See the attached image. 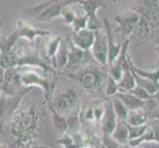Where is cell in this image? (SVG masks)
<instances>
[{
	"instance_id": "cell-8",
	"label": "cell",
	"mask_w": 159,
	"mask_h": 148,
	"mask_svg": "<svg viewBox=\"0 0 159 148\" xmlns=\"http://www.w3.org/2000/svg\"><path fill=\"white\" fill-rule=\"evenodd\" d=\"M104 29V28H103ZM102 29V30H103ZM96 31L95 32V41L91 48L92 56L95 61L102 66L108 65V42L105 31Z\"/></svg>"
},
{
	"instance_id": "cell-39",
	"label": "cell",
	"mask_w": 159,
	"mask_h": 148,
	"mask_svg": "<svg viewBox=\"0 0 159 148\" xmlns=\"http://www.w3.org/2000/svg\"><path fill=\"white\" fill-rule=\"evenodd\" d=\"M3 125H2V122H1V118H0V133H3Z\"/></svg>"
},
{
	"instance_id": "cell-2",
	"label": "cell",
	"mask_w": 159,
	"mask_h": 148,
	"mask_svg": "<svg viewBox=\"0 0 159 148\" xmlns=\"http://www.w3.org/2000/svg\"><path fill=\"white\" fill-rule=\"evenodd\" d=\"M104 67L106 66L89 64L80 68L78 73L70 74L69 76L77 79L82 88L88 93H96L102 90L104 83L107 81L108 70H104Z\"/></svg>"
},
{
	"instance_id": "cell-41",
	"label": "cell",
	"mask_w": 159,
	"mask_h": 148,
	"mask_svg": "<svg viewBox=\"0 0 159 148\" xmlns=\"http://www.w3.org/2000/svg\"><path fill=\"white\" fill-rule=\"evenodd\" d=\"M2 25H3V21H0V29H1ZM0 41H1V40H0Z\"/></svg>"
},
{
	"instance_id": "cell-14",
	"label": "cell",
	"mask_w": 159,
	"mask_h": 148,
	"mask_svg": "<svg viewBox=\"0 0 159 148\" xmlns=\"http://www.w3.org/2000/svg\"><path fill=\"white\" fill-rule=\"evenodd\" d=\"M48 109H50V112L52 114V123L53 129L59 137H61V136L67 133L68 130L67 118H65L61 116V114H59L58 113H57L50 104H48Z\"/></svg>"
},
{
	"instance_id": "cell-17",
	"label": "cell",
	"mask_w": 159,
	"mask_h": 148,
	"mask_svg": "<svg viewBox=\"0 0 159 148\" xmlns=\"http://www.w3.org/2000/svg\"><path fill=\"white\" fill-rule=\"evenodd\" d=\"M116 96L125 104V107L129 109V111L142 109V107H143L144 101L135 97L130 92H118Z\"/></svg>"
},
{
	"instance_id": "cell-25",
	"label": "cell",
	"mask_w": 159,
	"mask_h": 148,
	"mask_svg": "<svg viewBox=\"0 0 159 148\" xmlns=\"http://www.w3.org/2000/svg\"><path fill=\"white\" fill-rule=\"evenodd\" d=\"M111 100H112L114 111L116 113V116H117L118 119H120V120L127 119L128 114H129V109L125 107V104L120 101L117 96L112 97Z\"/></svg>"
},
{
	"instance_id": "cell-34",
	"label": "cell",
	"mask_w": 159,
	"mask_h": 148,
	"mask_svg": "<svg viewBox=\"0 0 159 148\" xmlns=\"http://www.w3.org/2000/svg\"><path fill=\"white\" fill-rule=\"evenodd\" d=\"M5 71L6 69H4L1 65H0V88L4 83V78H5Z\"/></svg>"
},
{
	"instance_id": "cell-27",
	"label": "cell",
	"mask_w": 159,
	"mask_h": 148,
	"mask_svg": "<svg viewBox=\"0 0 159 148\" xmlns=\"http://www.w3.org/2000/svg\"><path fill=\"white\" fill-rule=\"evenodd\" d=\"M129 140H134L141 137L143 135L146 130L148 129V124H143V125H136V127H133V125H129Z\"/></svg>"
},
{
	"instance_id": "cell-33",
	"label": "cell",
	"mask_w": 159,
	"mask_h": 148,
	"mask_svg": "<svg viewBox=\"0 0 159 148\" xmlns=\"http://www.w3.org/2000/svg\"><path fill=\"white\" fill-rule=\"evenodd\" d=\"M118 146H119V144L112 138V136L103 135L102 148H118Z\"/></svg>"
},
{
	"instance_id": "cell-45",
	"label": "cell",
	"mask_w": 159,
	"mask_h": 148,
	"mask_svg": "<svg viewBox=\"0 0 159 148\" xmlns=\"http://www.w3.org/2000/svg\"><path fill=\"white\" fill-rule=\"evenodd\" d=\"M135 148H140V146H139V147H135Z\"/></svg>"
},
{
	"instance_id": "cell-21",
	"label": "cell",
	"mask_w": 159,
	"mask_h": 148,
	"mask_svg": "<svg viewBox=\"0 0 159 148\" xmlns=\"http://www.w3.org/2000/svg\"><path fill=\"white\" fill-rule=\"evenodd\" d=\"M130 69L134 71L135 74L139 75L140 77H143L146 79H149L155 82H159V67H156L154 70H148V69H142L138 67L134 63L133 59H130Z\"/></svg>"
},
{
	"instance_id": "cell-15",
	"label": "cell",
	"mask_w": 159,
	"mask_h": 148,
	"mask_svg": "<svg viewBox=\"0 0 159 148\" xmlns=\"http://www.w3.org/2000/svg\"><path fill=\"white\" fill-rule=\"evenodd\" d=\"M111 136L119 145L129 143V127L125 120L118 119L117 125Z\"/></svg>"
},
{
	"instance_id": "cell-30",
	"label": "cell",
	"mask_w": 159,
	"mask_h": 148,
	"mask_svg": "<svg viewBox=\"0 0 159 148\" xmlns=\"http://www.w3.org/2000/svg\"><path fill=\"white\" fill-rule=\"evenodd\" d=\"M61 16H62V18H63L64 23L66 24V25H70L71 26V25L73 24V22L75 20V17H76V10L72 9V7H71V6H68V7H66L63 10Z\"/></svg>"
},
{
	"instance_id": "cell-6",
	"label": "cell",
	"mask_w": 159,
	"mask_h": 148,
	"mask_svg": "<svg viewBox=\"0 0 159 148\" xmlns=\"http://www.w3.org/2000/svg\"><path fill=\"white\" fill-rule=\"evenodd\" d=\"M92 60H95L89 51H83L75 47L71 41L69 42L68 48V62L64 69L79 70L80 68L92 64Z\"/></svg>"
},
{
	"instance_id": "cell-29",
	"label": "cell",
	"mask_w": 159,
	"mask_h": 148,
	"mask_svg": "<svg viewBox=\"0 0 159 148\" xmlns=\"http://www.w3.org/2000/svg\"><path fill=\"white\" fill-rule=\"evenodd\" d=\"M57 1H60V0H48V1L43 2L42 4L38 5V6H35V7H32V8L27 9L25 12L28 13V15H30V16H36V15L39 16L43 10L47 9L48 7H50L51 5H52L53 3H56Z\"/></svg>"
},
{
	"instance_id": "cell-36",
	"label": "cell",
	"mask_w": 159,
	"mask_h": 148,
	"mask_svg": "<svg viewBox=\"0 0 159 148\" xmlns=\"http://www.w3.org/2000/svg\"><path fill=\"white\" fill-rule=\"evenodd\" d=\"M151 97H152L153 99H154V100H155L157 103H159V90H158L156 93H154V94H153Z\"/></svg>"
},
{
	"instance_id": "cell-3",
	"label": "cell",
	"mask_w": 159,
	"mask_h": 148,
	"mask_svg": "<svg viewBox=\"0 0 159 148\" xmlns=\"http://www.w3.org/2000/svg\"><path fill=\"white\" fill-rule=\"evenodd\" d=\"M48 104L57 113L65 118H69L78 114L80 109V97L75 89L66 88L56 93Z\"/></svg>"
},
{
	"instance_id": "cell-7",
	"label": "cell",
	"mask_w": 159,
	"mask_h": 148,
	"mask_svg": "<svg viewBox=\"0 0 159 148\" xmlns=\"http://www.w3.org/2000/svg\"><path fill=\"white\" fill-rule=\"evenodd\" d=\"M140 19V15L134 10H129L127 12L120 13L114 17L115 22L118 25V30L120 32L125 40L133 36L134 32L138 26Z\"/></svg>"
},
{
	"instance_id": "cell-19",
	"label": "cell",
	"mask_w": 159,
	"mask_h": 148,
	"mask_svg": "<svg viewBox=\"0 0 159 148\" xmlns=\"http://www.w3.org/2000/svg\"><path fill=\"white\" fill-rule=\"evenodd\" d=\"M68 48H69V42L66 40H62L61 45L56 56V68L61 70L65 68L68 62Z\"/></svg>"
},
{
	"instance_id": "cell-22",
	"label": "cell",
	"mask_w": 159,
	"mask_h": 148,
	"mask_svg": "<svg viewBox=\"0 0 159 148\" xmlns=\"http://www.w3.org/2000/svg\"><path fill=\"white\" fill-rule=\"evenodd\" d=\"M62 37L57 36L54 37L53 39H52L50 42L47 43V54L48 57L50 59V61L53 63V67L56 68V56L59 49V47L61 45L62 42Z\"/></svg>"
},
{
	"instance_id": "cell-40",
	"label": "cell",
	"mask_w": 159,
	"mask_h": 148,
	"mask_svg": "<svg viewBox=\"0 0 159 148\" xmlns=\"http://www.w3.org/2000/svg\"><path fill=\"white\" fill-rule=\"evenodd\" d=\"M147 1H152V2H159V0H147Z\"/></svg>"
},
{
	"instance_id": "cell-20",
	"label": "cell",
	"mask_w": 159,
	"mask_h": 148,
	"mask_svg": "<svg viewBox=\"0 0 159 148\" xmlns=\"http://www.w3.org/2000/svg\"><path fill=\"white\" fill-rule=\"evenodd\" d=\"M135 85L136 83L131 69L124 71L122 79L118 82L119 92H129L130 90H133L134 88Z\"/></svg>"
},
{
	"instance_id": "cell-28",
	"label": "cell",
	"mask_w": 159,
	"mask_h": 148,
	"mask_svg": "<svg viewBox=\"0 0 159 148\" xmlns=\"http://www.w3.org/2000/svg\"><path fill=\"white\" fill-rule=\"evenodd\" d=\"M118 92H119L118 82L115 80L111 75L108 74L107 81H106V91H105L106 98L110 99L114 96H116Z\"/></svg>"
},
{
	"instance_id": "cell-9",
	"label": "cell",
	"mask_w": 159,
	"mask_h": 148,
	"mask_svg": "<svg viewBox=\"0 0 159 148\" xmlns=\"http://www.w3.org/2000/svg\"><path fill=\"white\" fill-rule=\"evenodd\" d=\"M105 111L100 122V128L103 135L111 136L118 123V118L114 111L111 98L105 101Z\"/></svg>"
},
{
	"instance_id": "cell-44",
	"label": "cell",
	"mask_w": 159,
	"mask_h": 148,
	"mask_svg": "<svg viewBox=\"0 0 159 148\" xmlns=\"http://www.w3.org/2000/svg\"><path fill=\"white\" fill-rule=\"evenodd\" d=\"M157 48H158V49H159V43H157Z\"/></svg>"
},
{
	"instance_id": "cell-12",
	"label": "cell",
	"mask_w": 159,
	"mask_h": 148,
	"mask_svg": "<svg viewBox=\"0 0 159 148\" xmlns=\"http://www.w3.org/2000/svg\"><path fill=\"white\" fill-rule=\"evenodd\" d=\"M103 26H104V31H105L106 36H107L108 65H110V64H112L120 56V49H122L123 45H120V43H118L115 42L113 32H112V26H111V24H110L108 19L103 20Z\"/></svg>"
},
{
	"instance_id": "cell-35",
	"label": "cell",
	"mask_w": 159,
	"mask_h": 148,
	"mask_svg": "<svg viewBox=\"0 0 159 148\" xmlns=\"http://www.w3.org/2000/svg\"><path fill=\"white\" fill-rule=\"evenodd\" d=\"M28 148H52L51 146L46 145V144H33L29 146Z\"/></svg>"
},
{
	"instance_id": "cell-37",
	"label": "cell",
	"mask_w": 159,
	"mask_h": 148,
	"mask_svg": "<svg viewBox=\"0 0 159 148\" xmlns=\"http://www.w3.org/2000/svg\"><path fill=\"white\" fill-rule=\"evenodd\" d=\"M118 148H131L129 144H123V145H119Z\"/></svg>"
},
{
	"instance_id": "cell-23",
	"label": "cell",
	"mask_w": 159,
	"mask_h": 148,
	"mask_svg": "<svg viewBox=\"0 0 159 148\" xmlns=\"http://www.w3.org/2000/svg\"><path fill=\"white\" fill-rule=\"evenodd\" d=\"M131 71H133V70H131ZM133 73H134V80H135L136 85L140 86L143 89H145L151 96L159 90V82H155V81H152V80L146 79V78H143V77H140L139 75L135 74L134 71H133Z\"/></svg>"
},
{
	"instance_id": "cell-4",
	"label": "cell",
	"mask_w": 159,
	"mask_h": 148,
	"mask_svg": "<svg viewBox=\"0 0 159 148\" xmlns=\"http://www.w3.org/2000/svg\"><path fill=\"white\" fill-rule=\"evenodd\" d=\"M21 81L22 84L25 87H33L38 86L42 87L43 91V104L46 105L52 101V98L53 96V90H54V84L56 81H52L47 76H43L36 71H25L22 70L21 73Z\"/></svg>"
},
{
	"instance_id": "cell-1",
	"label": "cell",
	"mask_w": 159,
	"mask_h": 148,
	"mask_svg": "<svg viewBox=\"0 0 159 148\" xmlns=\"http://www.w3.org/2000/svg\"><path fill=\"white\" fill-rule=\"evenodd\" d=\"M42 110L36 106L19 108L9 119V132L13 137L14 148H28L33 145L40 125Z\"/></svg>"
},
{
	"instance_id": "cell-10",
	"label": "cell",
	"mask_w": 159,
	"mask_h": 148,
	"mask_svg": "<svg viewBox=\"0 0 159 148\" xmlns=\"http://www.w3.org/2000/svg\"><path fill=\"white\" fill-rule=\"evenodd\" d=\"M78 2V0H60V1H57L56 3H53L52 5H51L50 7H48L47 9H45L43 12L38 16V20L39 21H51L53 20L59 16H61L63 10L71 6L72 4H76Z\"/></svg>"
},
{
	"instance_id": "cell-5",
	"label": "cell",
	"mask_w": 159,
	"mask_h": 148,
	"mask_svg": "<svg viewBox=\"0 0 159 148\" xmlns=\"http://www.w3.org/2000/svg\"><path fill=\"white\" fill-rule=\"evenodd\" d=\"M77 3L81 5V8L88 16L87 29L94 32L102 30L104 28L103 22L98 18L97 12L103 7L106 8V0H78Z\"/></svg>"
},
{
	"instance_id": "cell-26",
	"label": "cell",
	"mask_w": 159,
	"mask_h": 148,
	"mask_svg": "<svg viewBox=\"0 0 159 148\" xmlns=\"http://www.w3.org/2000/svg\"><path fill=\"white\" fill-rule=\"evenodd\" d=\"M87 23H88V16L85 13V11L81 8L79 10H76V17L71 25L73 29V32H78L80 30H83L87 28Z\"/></svg>"
},
{
	"instance_id": "cell-24",
	"label": "cell",
	"mask_w": 159,
	"mask_h": 148,
	"mask_svg": "<svg viewBox=\"0 0 159 148\" xmlns=\"http://www.w3.org/2000/svg\"><path fill=\"white\" fill-rule=\"evenodd\" d=\"M142 110L145 112L149 119H159V103H157L152 97H150L148 100L144 101Z\"/></svg>"
},
{
	"instance_id": "cell-11",
	"label": "cell",
	"mask_w": 159,
	"mask_h": 148,
	"mask_svg": "<svg viewBox=\"0 0 159 148\" xmlns=\"http://www.w3.org/2000/svg\"><path fill=\"white\" fill-rule=\"evenodd\" d=\"M70 41L75 47H79L80 49L91 51L95 41V32L87 28L78 32H72Z\"/></svg>"
},
{
	"instance_id": "cell-38",
	"label": "cell",
	"mask_w": 159,
	"mask_h": 148,
	"mask_svg": "<svg viewBox=\"0 0 159 148\" xmlns=\"http://www.w3.org/2000/svg\"><path fill=\"white\" fill-rule=\"evenodd\" d=\"M0 148H9V145H7L6 143H1V142H0Z\"/></svg>"
},
{
	"instance_id": "cell-43",
	"label": "cell",
	"mask_w": 159,
	"mask_h": 148,
	"mask_svg": "<svg viewBox=\"0 0 159 148\" xmlns=\"http://www.w3.org/2000/svg\"><path fill=\"white\" fill-rule=\"evenodd\" d=\"M118 1V0H112V2H114V3H116Z\"/></svg>"
},
{
	"instance_id": "cell-31",
	"label": "cell",
	"mask_w": 159,
	"mask_h": 148,
	"mask_svg": "<svg viewBox=\"0 0 159 148\" xmlns=\"http://www.w3.org/2000/svg\"><path fill=\"white\" fill-rule=\"evenodd\" d=\"M131 94H134L135 97H138L139 99H140V100L142 101H146V100H148V99L151 97V95L149 94L148 92H147L145 89H143L142 87L140 86H138V85H135V87L133 89V90H130L129 91Z\"/></svg>"
},
{
	"instance_id": "cell-42",
	"label": "cell",
	"mask_w": 159,
	"mask_h": 148,
	"mask_svg": "<svg viewBox=\"0 0 159 148\" xmlns=\"http://www.w3.org/2000/svg\"><path fill=\"white\" fill-rule=\"evenodd\" d=\"M157 67H159V57H158V61H157Z\"/></svg>"
},
{
	"instance_id": "cell-32",
	"label": "cell",
	"mask_w": 159,
	"mask_h": 148,
	"mask_svg": "<svg viewBox=\"0 0 159 148\" xmlns=\"http://www.w3.org/2000/svg\"><path fill=\"white\" fill-rule=\"evenodd\" d=\"M147 124L149 125V128L154 131L155 137H156V142L159 144V119H148Z\"/></svg>"
},
{
	"instance_id": "cell-13",
	"label": "cell",
	"mask_w": 159,
	"mask_h": 148,
	"mask_svg": "<svg viewBox=\"0 0 159 148\" xmlns=\"http://www.w3.org/2000/svg\"><path fill=\"white\" fill-rule=\"evenodd\" d=\"M16 32H17L19 38H23V39H27L29 41H33L35 38H45L51 35V32L35 29L32 26L23 23V22H19L18 23V29Z\"/></svg>"
},
{
	"instance_id": "cell-16",
	"label": "cell",
	"mask_w": 159,
	"mask_h": 148,
	"mask_svg": "<svg viewBox=\"0 0 159 148\" xmlns=\"http://www.w3.org/2000/svg\"><path fill=\"white\" fill-rule=\"evenodd\" d=\"M130 38H136V39L140 42L149 41L152 39V31L150 28V25L148 22L143 17H141V16H140L139 24L136 26L134 34Z\"/></svg>"
},
{
	"instance_id": "cell-18",
	"label": "cell",
	"mask_w": 159,
	"mask_h": 148,
	"mask_svg": "<svg viewBox=\"0 0 159 148\" xmlns=\"http://www.w3.org/2000/svg\"><path fill=\"white\" fill-rule=\"evenodd\" d=\"M148 117L142 109L134 110V111H129L128 118L125 119V123L129 125H143L148 123Z\"/></svg>"
}]
</instances>
